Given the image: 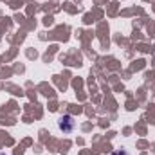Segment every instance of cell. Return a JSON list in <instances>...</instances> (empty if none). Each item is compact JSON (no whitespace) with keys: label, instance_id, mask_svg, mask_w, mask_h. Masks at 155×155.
I'll use <instances>...</instances> for the list:
<instances>
[{"label":"cell","instance_id":"obj_1","mask_svg":"<svg viewBox=\"0 0 155 155\" xmlns=\"http://www.w3.org/2000/svg\"><path fill=\"white\" fill-rule=\"evenodd\" d=\"M58 124H60V130H63L65 134H71L74 130V126H76V121L71 116H63V117H60Z\"/></svg>","mask_w":155,"mask_h":155}]
</instances>
